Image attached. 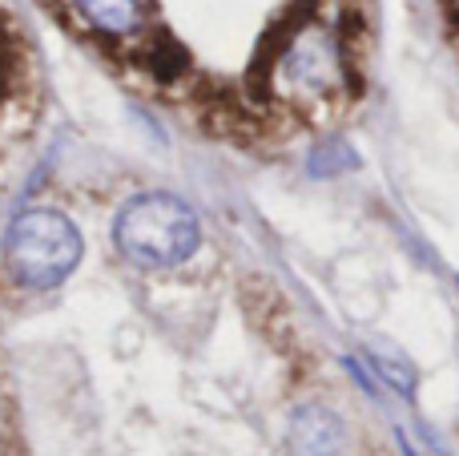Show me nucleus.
<instances>
[{
    "label": "nucleus",
    "instance_id": "obj_1",
    "mask_svg": "<svg viewBox=\"0 0 459 456\" xmlns=\"http://www.w3.org/2000/svg\"><path fill=\"white\" fill-rule=\"evenodd\" d=\"M113 242L137 267H178L198 250V215L174 194H137L113 223Z\"/></svg>",
    "mask_w": 459,
    "mask_h": 456
},
{
    "label": "nucleus",
    "instance_id": "obj_2",
    "mask_svg": "<svg viewBox=\"0 0 459 456\" xmlns=\"http://www.w3.org/2000/svg\"><path fill=\"white\" fill-rule=\"evenodd\" d=\"M4 263L16 283L48 291L65 283L81 263V234L56 210H24L4 234Z\"/></svg>",
    "mask_w": 459,
    "mask_h": 456
},
{
    "label": "nucleus",
    "instance_id": "obj_3",
    "mask_svg": "<svg viewBox=\"0 0 459 456\" xmlns=\"http://www.w3.org/2000/svg\"><path fill=\"white\" fill-rule=\"evenodd\" d=\"M270 81L294 101L331 97L347 85V48L331 29L307 21L294 24L278 45V57L270 65Z\"/></svg>",
    "mask_w": 459,
    "mask_h": 456
},
{
    "label": "nucleus",
    "instance_id": "obj_4",
    "mask_svg": "<svg viewBox=\"0 0 459 456\" xmlns=\"http://www.w3.org/2000/svg\"><path fill=\"white\" fill-rule=\"evenodd\" d=\"M89 29L105 37H134L145 29V0H69Z\"/></svg>",
    "mask_w": 459,
    "mask_h": 456
},
{
    "label": "nucleus",
    "instance_id": "obj_5",
    "mask_svg": "<svg viewBox=\"0 0 459 456\" xmlns=\"http://www.w3.org/2000/svg\"><path fill=\"white\" fill-rule=\"evenodd\" d=\"M290 441L299 456H339L342 449V425L326 408H302L294 417Z\"/></svg>",
    "mask_w": 459,
    "mask_h": 456
},
{
    "label": "nucleus",
    "instance_id": "obj_6",
    "mask_svg": "<svg viewBox=\"0 0 459 456\" xmlns=\"http://www.w3.org/2000/svg\"><path fill=\"white\" fill-rule=\"evenodd\" d=\"M145 61H150V69L158 73V77H174V73L186 69V53L169 37H161L158 48H153V53H145Z\"/></svg>",
    "mask_w": 459,
    "mask_h": 456
},
{
    "label": "nucleus",
    "instance_id": "obj_7",
    "mask_svg": "<svg viewBox=\"0 0 459 456\" xmlns=\"http://www.w3.org/2000/svg\"><path fill=\"white\" fill-rule=\"evenodd\" d=\"M8 77H13V40L0 29V93L8 89Z\"/></svg>",
    "mask_w": 459,
    "mask_h": 456
}]
</instances>
